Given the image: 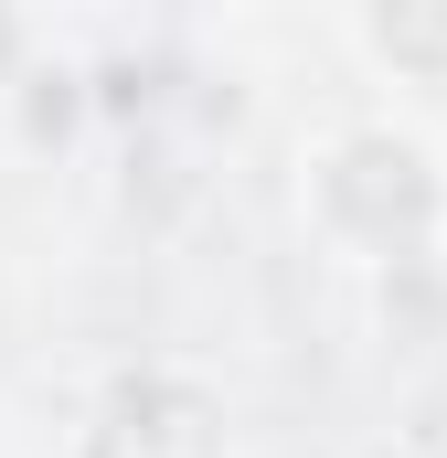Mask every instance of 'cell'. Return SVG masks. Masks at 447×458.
Here are the masks:
<instances>
[{
  "label": "cell",
  "mask_w": 447,
  "mask_h": 458,
  "mask_svg": "<svg viewBox=\"0 0 447 458\" xmlns=\"http://www.w3.org/2000/svg\"><path fill=\"white\" fill-rule=\"evenodd\" d=\"M299 225L341 267H416L447 245V149L416 117H331L299 149Z\"/></svg>",
  "instance_id": "6da1fadb"
},
{
  "label": "cell",
  "mask_w": 447,
  "mask_h": 458,
  "mask_svg": "<svg viewBox=\"0 0 447 458\" xmlns=\"http://www.w3.org/2000/svg\"><path fill=\"white\" fill-rule=\"evenodd\" d=\"M341 32L384 97H447V0H341Z\"/></svg>",
  "instance_id": "7a4b0ae2"
}]
</instances>
